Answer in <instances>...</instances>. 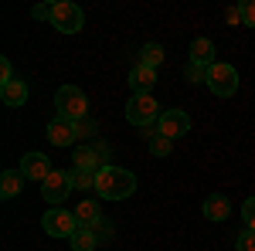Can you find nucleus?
<instances>
[{
	"instance_id": "9b49d317",
	"label": "nucleus",
	"mask_w": 255,
	"mask_h": 251,
	"mask_svg": "<svg viewBox=\"0 0 255 251\" xmlns=\"http://www.w3.org/2000/svg\"><path fill=\"white\" fill-rule=\"evenodd\" d=\"M157 85V68H146V65H133V72H129V88H133V95H150V88Z\"/></svg>"
},
{
	"instance_id": "412c9836",
	"label": "nucleus",
	"mask_w": 255,
	"mask_h": 251,
	"mask_svg": "<svg viewBox=\"0 0 255 251\" xmlns=\"http://www.w3.org/2000/svg\"><path fill=\"white\" fill-rule=\"evenodd\" d=\"M96 136H99L96 119H79V122H75V139H89V143H96Z\"/></svg>"
},
{
	"instance_id": "f03ea898",
	"label": "nucleus",
	"mask_w": 255,
	"mask_h": 251,
	"mask_svg": "<svg viewBox=\"0 0 255 251\" xmlns=\"http://www.w3.org/2000/svg\"><path fill=\"white\" fill-rule=\"evenodd\" d=\"M55 109H58L61 119L79 122V119H89V98L75 85H61L58 92H55Z\"/></svg>"
},
{
	"instance_id": "1a4fd4ad",
	"label": "nucleus",
	"mask_w": 255,
	"mask_h": 251,
	"mask_svg": "<svg viewBox=\"0 0 255 251\" xmlns=\"http://www.w3.org/2000/svg\"><path fill=\"white\" fill-rule=\"evenodd\" d=\"M20 173L27 176V180L44 183V180L51 176V160H48L44 153H27L24 160H20Z\"/></svg>"
},
{
	"instance_id": "0eeeda50",
	"label": "nucleus",
	"mask_w": 255,
	"mask_h": 251,
	"mask_svg": "<svg viewBox=\"0 0 255 251\" xmlns=\"http://www.w3.org/2000/svg\"><path fill=\"white\" fill-rule=\"evenodd\" d=\"M72 190H75V187H72V170H51V176L41 183V197H44L51 207H58Z\"/></svg>"
},
{
	"instance_id": "f3484780",
	"label": "nucleus",
	"mask_w": 255,
	"mask_h": 251,
	"mask_svg": "<svg viewBox=\"0 0 255 251\" xmlns=\"http://www.w3.org/2000/svg\"><path fill=\"white\" fill-rule=\"evenodd\" d=\"M106 214H102V207H99L96 200H82V204H75V221H79V228H92L96 221H102Z\"/></svg>"
},
{
	"instance_id": "a878e982",
	"label": "nucleus",
	"mask_w": 255,
	"mask_h": 251,
	"mask_svg": "<svg viewBox=\"0 0 255 251\" xmlns=\"http://www.w3.org/2000/svg\"><path fill=\"white\" fill-rule=\"evenodd\" d=\"M92 231H96V238H99V241H109V238H113V224H109V217L96 221V224H92Z\"/></svg>"
},
{
	"instance_id": "dca6fc26",
	"label": "nucleus",
	"mask_w": 255,
	"mask_h": 251,
	"mask_svg": "<svg viewBox=\"0 0 255 251\" xmlns=\"http://www.w3.org/2000/svg\"><path fill=\"white\" fill-rule=\"evenodd\" d=\"M24 180H27V176L20 173V170H3V173H0V197H3V200L17 197L20 187H24Z\"/></svg>"
},
{
	"instance_id": "7c9ffc66",
	"label": "nucleus",
	"mask_w": 255,
	"mask_h": 251,
	"mask_svg": "<svg viewBox=\"0 0 255 251\" xmlns=\"http://www.w3.org/2000/svg\"><path fill=\"white\" fill-rule=\"evenodd\" d=\"M92 146H96V153L102 156V163H106V167H113V163H109V156H113V150H109V143H106V139H96Z\"/></svg>"
},
{
	"instance_id": "5701e85b",
	"label": "nucleus",
	"mask_w": 255,
	"mask_h": 251,
	"mask_svg": "<svg viewBox=\"0 0 255 251\" xmlns=\"http://www.w3.org/2000/svg\"><path fill=\"white\" fill-rule=\"evenodd\" d=\"M187 85H208V68L187 65Z\"/></svg>"
},
{
	"instance_id": "ddd939ff",
	"label": "nucleus",
	"mask_w": 255,
	"mask_h": 251,
	"mask_svg": "<svg viewBox=\"0 0 255 251\" xmlns=\"http://www.w3.org/2000/svg\"><path fill=\"white\" fill-rule=\"evenodd\" d=\"M0 102H3V105H10V109H20V105L27 102V82L14 78V82L0 85Z\"/></svg>"
},
{
	"instance_id": "f8f14e48",
	"label": "nucleus",
	"mask_w": 255,
	"mask_h": 251,
	"mask_svg": "<svg viewBox=\"0 0 255 251\" xmlns=\"http://www.w3.org/2000/svg\"><path fill=\"white\" fill-rule=\"evenodd\" d=\"M72 167H75V170H89V173H99V170H102L106 163H102V156L96 153V146H92V143H85V146H75Z\"/></svg>"
},
{
	"instance_id": "6ab92c4d",
	"label": "nucleus",
	"mask_w": 255,
	"mask_h": 251,
	"mask_svg": "<svg viewBox=\"0 0 255 251\" xmlns=\"http://www.w3.org/2000/svg\"><path fill=\"white\" fill-rule=\"evenodd\" d=\"M139 65H146V68H160V65H163V48L153 44V41L143 44V48H139Z\"/></svg>"
},
{
	"instance_id": "393cba45",
	"label": "nucleus",
	"mask_w": 255,
	"mask_h": 251,
	"mask_svg": "<svg viewBox=\"0 0 255 251\" xmlns=\"http://www.w3.org/2000/svg\"><path fill=\"white\" fill-rule=\"evenodd\" d=\"M242 217H245V228L255 231V197H249V200L242 204Z\"/></svg>"
},
{
	"instance_id": "bb28decb",
	"label": "nucleus",
	"mask_w": 255,
	"mask_h": 251,
	"mask_svg": "<svg viewBox=\"0 0 255 251\" xmlns=\"http://www.w3.org/2000/svg\"><path fill=\"white\" fill-rule=\"evenodd\" d=\"M14 65H10V58H0V85H7V82H14Z\"/></svg>"
},
{
	"instance_id": "7ed1b4c3",
	"label": "nucleus",
	"mask_w": 255,
	"mask_h": 251,
	"mask_svg": "<svg viewBox=\"0 0 255 251\" xmlns=\"http://www.w3.org/2000/svg\"><path fill=\"white\" fill-rule=\"evenodd\" d=\"M208 88H211L218 98H232L238 92V68L228 65V61H215V65L208 68Z\"/></svg>"
},
{
	"instance_id": "2eb2a0df",
	"label": "nucleus",
	"mask_w": 255,
	"mask_h": 251,
	"mask_svg": "<svg viewBox=\"0 0 255 251\" xmlns=\"http://www.w3.org/2000/svg\"><path fill=\"white\" fill-rule=\"evenodd\" d=\"M191 65L211 68V65H215V41L211 38H194L191 41Z\"/></svg>"
},
{
	"instance_id": "c85d7f7f",
	"label": "nucleus",
	"mask_w": 255,
	"mask_h": 251,
	"mask_svg": "<svg viewBox=\"0 0 255 251\" xmlns=\"http://www.w3.org/2000/svg\"><path fill=\"white\" fill-rule=\"evenodd\" d=\"M51 7H55V3H38V7H31V17L34 20H51Z\"/></svg>"
},
{
	"instance_id": "6e6552de",
	"label": "nucleus",
	"mask_w": 255,
	"mask_h": 251,
	"mask_svg": "<svg viewBox=\"0 0 255 251\" xmlns=\"http://www.w3.org/2000/svg\"><path fill=\"white\" fill-rule=\"evenodd\" d=\"M187 129H191V116L180 112V109H167L157 122V133L167 136V139H180V136H187Z\"/></svg>"
},
{
	"instance_id": "aec40b11",
	"label": "nucleus",
	"mask_w": 255,
	"mask_h": 251,
	"mask_svg": "<svg viewBox=\"0 0 255 251\" xmlns=\"http://www.w3.org/2000/svg\"><path fill=\"white\" fill-rule=\"evenodd\" d=\"M72 187H75V190H96V173L72 167Z\"/></svg>"
},
{
	"instance_id": "20e7f679",
	"label": "nucleus",
	"mask_w": 255,
	"mask_h": 251,
	"mask_svg": "<svg viewBox=\"0 0 255 251\" xmlns=\"http://www.w3.org/2000/svg\"><path fill=\"white\" fill-rule=\"evenodd\" d=\"M160 105L153 95H133L129 98V105H126V119H129V126H139V129H146V126H153L160 122Z\"/></svg>"
},
{
	"instance_id": "423d86ee",
	"label": "nucleus",
	"mask_w": 255,
	"mask_h": 251,
	"mask_svg": "<svg viewBox=\"0 0 255 251\" xmlns=\"http://www.w3.org/2000/svg\"><path fill=\"white\" fill-rule=\"evenodd\" d=\"M41 228L51 238H72L79 231V221H75V211H61V207H51V211L41 217Z\"/></svg>"
},
{
	"instance_id": "4be33fe9",
	"label": "nucleus",
	"mask_w": 255,
	"mask_h": 251,
	"mask_svg": "<svg viewBox=\"0 0 255 251\" xmlns=\"http://www.w3.org/2000/svg\"><path fill=\"white\" fill-rule=\"evenodd\" d=\"M146 146H150V153H153V156H170V150H174V139H167V136H153Z\"/></svg>"
},
{
	"instance_id": "39448f33",
	"label": "nucleus",
	"mask_w": 255,
	"mask_h": 251,
	"mask_svg": "<svg viewBox=\"0 0 255 251\" xmlns=\"http://www.w3.org/2000/svg\"><path fill=\"white\" fill-rule=\"evenodd\" d=\"M85 17H82V10L72 3V0H55V7H51V27L61 31V34H79Z\"/></svg>"
},
{
	"instance_id": "cd10ccee",
	"label": "nucleus",
	"mask_w": 255,
	"mask_h": 251,
	"mask_svg": "<svg viewBox=\"0 0 255 251\" xmlns=\"http://www.w3.org/2000/svg\"><path fill=\"white\" fill-rule=\"evenodd\" d=\"M225 20H228L232 27H238V24H245V17H242V3H235V7H228V10H225Z\"/></svg>"
},
{
	"instance_id": "b1692460",
	"label": "nucleus",
	"mask_w": 255,
	"mask_h": 251,
	"mask_svg": "<svg viewBox=\"0 0 255 251\" xmlns=\"http://www.w3.org/2000/svg\"><path fill=\"white\" fill-rule=\"evenodd\" d=\"M235 251H255V231L245 228V231L238 234V238H235Z\"/></svg>"
},
{
	"instance_id": "9d476101",
	"label": "nucleus",
	"mask_w": 255,
	"mask_h": 251,
	"mask_svg": "<svg viewBox=\"0 0 255 251\" xmlns=\"http://www.w3.org/2000/svg\"><path fill=\"white\" fill-rule=\"evenodd\" d=\"M48 143L51 146H75V122H68V119L55 116L51 122H48Z\"/></svg>"
},
{
	"instance_id": "c756f323",
	"label": "nucleus",
	"mask_w": 255,
	"mask_h": 251,
	"mask_svg": "<svg viewBox=\"0 0 255 251\" xmlns=\"http://www.w3.org/2000/svg\"><path fill=\"white\" fill-rule=\"evenodd\" d=\"M242 17H245V27H255V0L242 3Z\"/></svg>"
},
{
	"instance_id": "f257e3e1",
	"label": "nucleus",
	"mask_w": 255,
	"mask_h": 251,
	"mask_svg": "<svg viewBox=\"0 0 255 251\" xmlns=\"http://www.w3.org/2000/svg\"><path fill=\"white\" fill-rule=\"evenodd\" d=\"M136 190V176L123 167H102L96 173V193L102 200H126Z\"/></svg>"
},
{
	"instance_id": "a211bd4d",
	"label": "nucleus",
	"mask_w": 255,
	"mask_h": 251,
	"mask_svg": "<svg viewBox=\"0 0 255 251\" xmlns=\"http://www.w3.org/2000/svg\"><path fill=\"white\" fill-rule=\"evenodd\" d=\"M68 245H72V251H96L99 238H96V231H92V228H79V231L68 238Z\"/></svg>"
},
{
	"instance_id": "4468645a",
	"label": "nucleus",
	"mask_w": 255,
	"mask_h": 251,
	"mask_svg": "<svg viewBox=\"0 0 255 251\" xmlns=\"http://www.w3.org/2000/svg\"><path fill=\"white\" fill-rule=\"evenodd\" d=\"M204 217H208V221H228V217H232V200H228V197H225V193H211V197H208V200H204Z\"/></svg>"
}]
</instances>
